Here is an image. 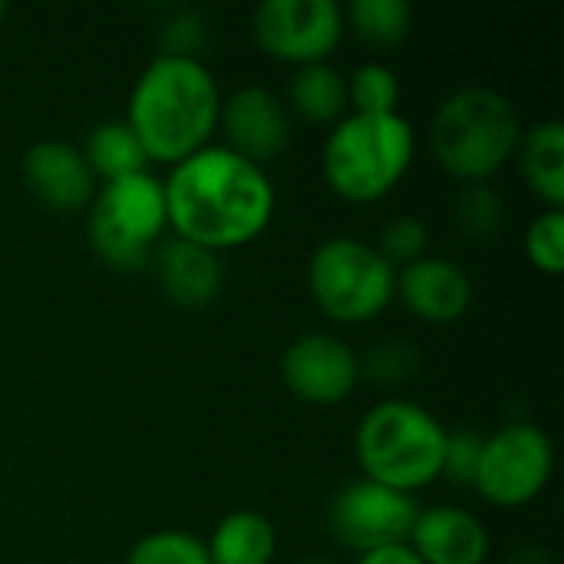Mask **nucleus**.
Listing matches in <instances>:
<instances>
[{
  "label": "nucleus",
  "mask_w": 564,
  "mask_h": 564,
  "mask_svg": "<svg viewBox=\"0 0 564 564\" xmlns=\"http://www.w3.org/2000/svg\"><path fill=\"white\" fill-rule=\"evenodd\" d=\"M169 235L215 254L258 241L278 208L268 169L225 145H205L162 178Z\"/></svg>",
  "instance_id": "1"
},
{
  "label": "nucleus",
  "mask_w": 564,
  "mask_h": 564,
  "mask_svg": "<svg viewBox=\"0 0 564 564\" xmlns=\"http://www.w3.org/2000/svg\"><path fill=\"white\" fill-rule=\"evenodd\" d=\"M221 116V86L202 59L155 53L135 76L126 126L149 162L178 165L212 145Z\"/></svg>",
  "instance_id": "2"
},
{
  "label": "nucleus",
  "mask_w": 564,
  "mask_h": 564,
  "mask_svg": "<svg viewBox=\"0 0 564 564\" xmlns=\"http://www.w3.org/2000/svg\"><path fill=\"white\" fill-rule=\"evenodd\" d=\"M522 119L509 96L489 86L449 93L430 119V149L440 169L463 182H492L516 155Z\"/></svg>",
  "instance_id": "3"
},
{
  "label": "nucleus",
  "mask_w": 564,
  "mask_h": 564,
  "mask_svg": "<svg viewBox=\"0 0 564 564\" xmlns=\"http://www.w3.org/2000/svg\"><path fill=\"white\" fill-rule=\"evenodd\" d=\"M416 159V132L403 112H347L330 126L321 149L327 188L350 205L383 202L406 178Z\"/></svg>",
  "instance_id": "4"
},
{
  "label": "nucleus",
  "mask_w": 564,
  "mask_h": 564,
  "mask_svg": "<svg viewBox=\"0 0 564 564\" xmlns=\"http://www.w3.org/2000/svg\"><path fill=\"white\" fill-rule=\"evenodd\" d=\"M446 433L449 430L426 406L390 397L360 416L354 456L364 479L416 496L443 476Z\"/></svg>",
  "instance_id": "5"
},
{
  "label": "nucleus",
  "mask_w": 564,
  "mask_h": 564,
  "mask_svg": "<svg viewBox=\"0 0 564 564\" xmlns=\"http://www.w3.org/2000/svg\"><path fill=\"white\" fill-rule=\"evenodd\" d=\"M86 212L89 245L116 274H142L152 248L169 235L165 188L149 169L102 182Z\"/></svg>",
  "instance_id": "6"
},
{
  "label": "nucleus",
  "mask_w": 564,
  "mask_h": 564,
  "mask_svg": "<svg viewBox=\"0 0 564 564\" xmlns=\"http://www.w3.org/2000/svg\"><path fill=\"white\" fill-rule=\"evenodd\" d=\"M307 291L327 321L357 327L397 301V271L380 258L373 241L334 235L307 258Z\"/></svg>",
  "instance_id": "7"
},
{
  "label": "nucleus",
  "mask_w": 564,
  "mask_h": 564,
  "mask_svg": "<svg viewBox=\"0 0 564 564\" xmlns=\"http://www.w3.org/2000/svg\"><path fill=\"white\" fill-rule=\"evenodd\" d=\"M555 446L529 420H512L486 436L473 489L496 509H525L552 482Z\"/></svg>",
  "instance_id": "8"
},
{
  "label": "nucleus",
  "mask_w": 564,
  "mask_h": 564,
  "mask_svg": "<svg viewBox=\"0 0 564 564\" xmlns=\"http://www.w3.org/2000/svg\"><path fill=\"white\" fill-rule=\"evenodd\" d=\"M416 512H420L416 496L387 489L360 476L330 496L324 512V529L337 549L364 555L387 545H406Z\"/></svg>",
  "instance_id": "9"
},
{
  "label": "nucleus",
  "mask_w": 564,
  "mask_h": 564,
  "mask_svg": "<svg viewBox=\"0 0 564 564\" xmlns=\"http://www.w3.org/2000/svg\"><path fill=\"white\" fill-rule=\"evenodd\" d=\"M344 33V7L337 0H264L251 13L258 50L294 69L327 63Z\"/></svg>",
  "instance_id": "10"
},
{
  "label": "nucleus",
  "mask_w": 564,
  "mask_h": 564,
  "mask_svg": "<svg viewBox=\"0 0 564 564\" xmlns=\"http://www.w3.org/2000/svg\"><path fill=\"white\" fill-rule=\"evenodd\" d=\"M281 380L307 406H340L360 383V354L337 334L311 330L281 354Z\"/></svg>",
  "instance_id": "11"
},
{
  "label": "nucleus",
  "mask_w": 564,
  "mask_h": 564,
  "mask_svg": "<svg viewBox=\"0 0 564 564\" xmlns=\"http://www.w3.org/2000/svg\"><path fill=\"white\" fill-rule=\"evenodd\" d=\"M218 129L225 132V149L238 152L254 165L278 162L294 135V119L284 99L268 86H238L231 96L221 99Z\"/></svg>",
  "instance_id": "12"
},
{
  "label": "nucleus",
  "mask_w": 564,
  "mask_h": 564,
  "mask_svg": "<svg viewBox=\"0 0 564 564\" xmlns=\"http://www.w3.org/2000/svg\"><path fill=\"white\" fill-rule=\"evenodd\" d=\"M26 192L53 215H79L89 208L99 182L93 178L79 145L63 139H40L20 162Z\"/></svg>",
  "instance_id": "13"
},
{
  "label": "nucleus",
  "mask_w": 564,
  "mask_h": 564,
  "mask_svg": "<svg viewBox=\"0 0 564 564\" xmlns=\"http://www.w3.org/2000/svg\"><path fill=\"white\" fill-rule=\"evenodd\" d=\"M145 271L152 274L155 291L182 311H202L215 304L225 288L221 254L198 248L192 241H182L175 235H165L152 248Z\"/></svg>",
  "instance_id": "14"
},
{
  "label": "nucleus",
  "mask_w": 564,
  "mask_h": 564,
  "mask_svg": "<svg viewBox=\"0 0 564 564\" xmlns=\"http://www.w3.org/2000/svg\"><path fill=\"white\" fill-rule=\"evenodd\" d=\"M397 301L423 324L449 327L473 307L469 274L443 254H426L397 271Z\"/></svg>",
  "instance_id": "15"
},
{
  "label": "nucleus",
  "mask_w": 564,
  "mask_h": 564,
  "mask_svg": "<svg viewBox=\"0 0 564 564\" xmlns=\"http://www.w3.org/2000/svg\"><path fill=\"white\" fill-rule=\"evenodd\" d=\"M423 564H486L492 539L479 516L459 506H430L416 512L406 539Z\"/></svg>",
  "instance_id": "16"
},
{
  "label": "nucleus",
  "mask_w": 564,
  "mask_h": 564,
  "mask_svg": "<svg viewBox=\"0 0 564 564\" xmlns=\"http://www.w3.org/2000/svg\"><path fill=\"white\" fill-rule=\"evenodd\" d=\"M516 165L529 192L545 202V208L564 205V126L558 119L535 122L522 129V139L516 145Z\"/></svg>",
  "instance_id": "17"
},
{
  "label": "nucleus",
  "mask_w": 564,
  "mask_h": 564,
  "mask_svg": "<svg viewBox=\"0 0 564 564\" xmlns=\"http://www.w3.org/2000/svg\"><path fill=\"white\" fill-rule=\"evenodd\" d=\"M288 112L291 119H301L317 129L337 126L350 106H347V76L330 63H311L297 66L288 83Z\"/></svg>",
  "instance_id": "18"
},
{
  "label": "nucleus",
  "mask_w": 564,
  "mask_h": 564,
  "mask_svg": "<svg viewBox=\"0 0 564 564\" xmlns=\"http://www.w3.org/2000/svg\"><path fill=\"white\" fill-rule=\"evenodd\" d=\"M212 564H271L278 555V529L254 509H238L218 519L205 539Z\"/></svg>",
  "instance_id": "19"
},
{
  "label": "nucleus",
  "mask_w": 564,
  "mask_h": 564,
  "mask_svg": "<svg viewBox=\"0 0 564 564\" xmlns=\"http://www.w3.org/2000/svg\"><path fill=\"white\" fill-rule=\"evenodd\" d=\"M79 152L99 185L149 169V159H145L139 139L132 135V129L126 126V119H106V122L93 126L86 132V142L79 145Z\"/></svg>",
  "instance_id": "20"
},
{
  "label": "nucleus",
  "mask_w": 564,
  "mask_h": 564,
  "mask_svg": "<svg viewBox=\"0 0 564 564\" xmlns=\"http://www.w3.org/2000/svg\"><path fill=\"white\" fill-rule=\"evenodd\" d=\"M344 26L354 30L364 46L390 53L410 36L413 7L406 0H354L344 7Z\"/></svg>",
  "instance_id": "21"
},
{
  "label": "nucleus",
  "mask_w": 564,
  "mask_h": 564,
  "mask_svg": "<svg viewBox=\"0 0 564 564\" xmlns=\"http://www.w3.org/2000/svg\"><path fill=\"white\" fill-rule=\"evenodd\" d=\"M453 221L476 245L496 241L506 228V198L489 182L463 185L453 202Z\"/></svg>",
  "instance_id": "22"
},
{
  "label": "nucleus",
  "mask_w": 564,
  "mask_h": 564,
  "mask_svg": "<svg viewBox=\"0 0 564 564\" xmlns=\"http://www.w3.org/2000/svg\"><path fill=\"white\" fill-rule=\"evenodd\" d=\"M400 99H403V86L393 66L370 59L364 66H357L347 76V106L350 112H364V116H390L400 112Z\"/></svg>",
  "instance_id": "23"
},
{
  "label": "nucleus",
  "mask_w": 564,
  "mask_h": 564,
  "mask_svg": "<svg viewBox=\"0 0 564 564\" xmlns=\"http://www.w3.org/2000/svg\"><path fill=\"white\" fill-rule=\"evenodd\" d=\"M126 564H212V558L205 539L185 529H155L129 549Z\"/></svg>",
  "instance_id": "24"
},
{
  "label": "nucleus",
  "mask_w": 564,
  "mask_h": 564,
  "mask_svg": "<svg viewBox=\"0 0 564 564\" xmlns=\"http://www.w3.org/2000/svg\"><path fill=\"white\" fill-rule=\"evenodd\" d=\"M373 248L393 271H400L430 254V228L416 215H397L380 228Z\"/></svg>",
  "instance_id": "25"
},
{
  "label": "nucleus",
  "mask_w": 564,
  "mask_h": 564,
  "mask_svg": "<svg viewBox=\"0 0 564 564\" xmlns=\"http://www.w3.org/2000/svg\"><path fill=\"white\" fill-rule=\"evenodd\" d=\"M525 258L539 274L558 278L564 271V212L545 208L525 228Z\"/></svg>",
  "instance_id": "26"
},
{
  "label": "nucleus",
  "mask_w": 564,
  "mask_h": 564,
  "mask_svg": "<svg viewBox=\"0 0 564 564\" xmlns=\"http://www.w3.org/2000/svg\"><path fill=\"white\" fill-rule=\"evenodd\" d=\"M420 354L406 340H383L367 357H360V380H370L377 387H403L416 377Z\"/></svg>",
  "instance_id": "27"
},
{
  "label": "nucleus",
  "mask_w": 564,
  "mask_h": 564,
  "mask_svg": "<svg viewBox=\"0 0 564 564\" xmlns=\"http://www.w3.org/2000/svg\"><path fill=\"white\" fill-rule=\"evenodd\" d=\"M208 17L202 10H175L162 30H159V53L162 56H185V59H202V50L208 46Z\"/></svg>",
  "instance_id": "28"
},
{
  "label": "nucleus",
  "mask_w": 564,
  "mask_h": 564,
  "mask_svg": "<svg viewBox=\"0 0 564 564\" xmlns=\"http://www.w3.org/2000/svg\"><path fill=\"white\" fill-rule=\"evenodd\" d=\"M482 446H486V433L463 426L446 433V453H443V476L449 486H463L473 489L476 473H479V459H482Z\"/></svg>",
  "instance_id": "29"
},
{
  "label": "nucleus",
  "mask_w": 564,
  "mask_h": 564,
  "mask_svg": "<svg viewBox=\"0 0 564 564\" xmlns=\"http://www.w3.org/2000/svg\"><path fill=\"white\" fill-rule=\"evenodd\" d=\"M354 564H423L410 545H387V549H373V552H364L357 555Z\"/></svg>",
  "instance_id": "30"
},
{
  "label": "nucleus",
  "mask_w": 564,
  "mask_h": 564,
  "mask_svg": "<svg viewBox=\"0 0 564 564\" xmlns=\"http://www.w3.org/2000/svg\"><path fill=\"white\" fill-rule=\"evenodd\" d=\"M509 564H549V552L532 545V549H522V552H519V555H516Z\"/></svg>",
  "instance_id": "31"
},
{
  "label": "nucleus",
  "mask_w": 564,
  "mask_h": 564,
  "mask_svg": "<svg viewBox=\"0 0 564 564\" xmlns=\"http://www.w3.org/2000/svg\"><path fill=\"white\" fill-rule=\"evenodd\" d=\"M294 564H330V562H327V558H314V555H311V558H301V562H294Z\"/></svg>",
  "instance_id": "32"
},
{
  "label": "nucleus",
  "mask_w": 564,
  "mask_h": 564,
  "mask_svg": "<svg viewBox=\"0 0 564 564\" xmlns=\"http://www.w3.org/2000/svg\"><path fill=\"white\" fill-rule=\"evenodd\" d=\"M3 17H7V7L0 3V23H3Z\"/></svg>",
  "instance_id": "33"
}]
</instances>
